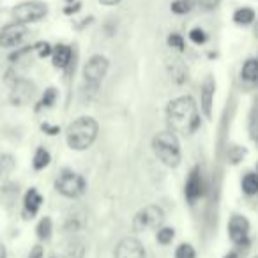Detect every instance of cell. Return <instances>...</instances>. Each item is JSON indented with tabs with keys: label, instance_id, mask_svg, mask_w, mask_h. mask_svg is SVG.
Instances as JSON below:
<instances>
[{
	"label": "cell",
	"instance_id": "obj_22",
	"mask_svg": "<svg viewBox=\"0 0 258 258\" xmlns=\"http://www.w3.org/2000/svg\"><path fill=\"white\" fill-rule=\"evenodd\" d=\"M170 75H172V78L175 80L177 83H182V82H186V80H187V71H186V68H184V64L180 60H173L172 62Z\"/></svg>",
	"mask_w": 258,
	"mask_h": 258
},
{
	"label": "cell",
	"instance_id": "obj_10",
	"mask_svg": "<svg viewBox=\"0 0 258 258\" xmlns=\"http://www.w3.org/2000/svg\"><path fill=\"white\" fill-rule=\"evenodd\" d=\"M228 235L230 240L237 246L247 244L249 237V221L244 216H232L228 221Z\"/></svg>",
	"mask_w": 258,
	"mask_h": 258
},
{
	"label": "cell",
	"instance_id": "obj_24",
	"mask_svg": "<svg viewBox=\"0 0 258 258\" xmlns=\"http://www.w3.org/2000/svg\"><path fill=\"white\" fill-rule=\"evenodd\" d=\"M158 242L163 244V246H166V244H170L173 240V237H175V230L173 228H168V226H163V228H158Z\"/></svg>",
	"mask_w": 258,
	"mask_h": 258
},
{
	"label": "cell",
	"instance_id": "obj_9",
	"mask_svg": "<svg viewBox=\"0 0 258 258\" xmlns=\"http://www.w3.org/2000/svg\"><path fill=\"white\" fill-rule=\"evenodd\" d=\"M115 258H147L144 244L135 237H125L115 247Z\"/></svg>",
	"mask_w": 258,
	"mask_h": 258
},
{
	"label": "cell",
	"instance_id": "obj_29",
	"mask_svg": "<svg viewBox=\"0 0 258 258\" xmlns=\"http://www.w3.org/2000/svg\"><path fill=\"white\" fill-rule=\"evenodd\" d=\"M36 50H37V55H39L41 58H44V57H50L51 51H53V48H51L48 43H39L36 46Z\"/></svg>",
	"mask_w": 258,
	"mask_h": 258
},
{
	"label": "cell",
	"instance_id": "obj_25",
	"mask_svg": "<svg viewBox=\"0 0 258 258\" xmlns=\"http://www.w3.org/2000/svg\"><path fill=\"white\" fill-rule=\"evenodd\" d=\"M175 258H197V251L191 244L184 242L175 249Z\"/></svg>",
	"mask_w": 258,
	"mask_h": 258
},
{
	"label": "cell",
	"instance_id": "obj_7",
	"mask_svg": "<svg viewBox=\"0 0 258 258\" xmlns=\"http://www.w3.org/2000/svg\"><path fill=\"white\" fill-rule=\"evenodd\" d=\"M108 58L103 57V55H94L87 60L85 68H83V78L89 83L90 87L97 89L99 83L103 82V78L108 73Z\"/></svg>",
	"mask_w": 258,
	"mask_h": 258
},
{
	"label": "cell",
	"instance_id": "obj_15",
	"mask_svg": "<svg viewBox=\"0 0 258 258\" xmlns=\"http://www.w3.org/2000/svg\"><path fill=\"white\" fill-rule=\"evenodd\" d=\"M41 205H43V197H41L36 187H30L25 193V198H23V207H25V211L29 212L30 216H34V214H37Z\"/></svg>",
	"mask_w": 258,
	"mask_h": 258
},
{
	"label": "cell",
	"instance_id": "obj_1",
	"mask_svg": "<svg viewBox=\"0 0 258 258\" xmlns=\"http://www.w3.org/2000/svg\"><path fill=\"white\" fill-rule=\"evenodd\" d=\"M168 120L175 131L193 133L200 125V115H198L197 103L191 96H180L168 103Z\"/></svg>",
	"mask_w": 258,
	"mask_h": 258
},
{
	"label": "cell",
	"instance_id": "obj_37",
	"mask_svg": "<svg viewBox=\"0 0 258 258\" xmlns=\"http://www.w3.org/2000/svg\"><path fill=\"white\" fill-rule=\"evenodd\" d=\"M253 258H258V254H254V256H253Z\"/></svg>",
	"mask_w": 258,
	"mask_h": 258
},
{
	"label": "cell",
	"instance_id": "obj_16",
	"mask_svg": "<svg viewBox=\"0 0 258 258\" xmlns=\"http://www.w3.org/2000/svg\"><path fill=\"white\" fill-rule=\"evenodd\" d=\"M85 251H87V246L82 239H71L64 249V256L66 258H83L85 256Z\"/></svg>",
	"mask_w": 258,
	"mask_h": 258
},
{
	"label": "cell",
	"instance_id": "obj_40",
	"mask_svg": "<svg viewBox=\"0 0 258 258\" xmlns=\"http://www.w3.org/2000/svg\"><path fill=\"white\" fill-rule=\"evenodd\" d=\"M256 168H258V166H256Z\"/></svg>",
	"mask_w": 258,
	"mask_h": 258
},
{
	"label": "cell",
	"instance_id": "obj_12",
	"mask_svg": "<svg viewBox=\"0 0 258 258\" xmlns=\"http://www.w3.org/2000/svg\"><path fill=\"white\" fill-rule=\"evenodd\" d=\"M34 90H36L34 83L27 82V80H20V82L15 83V87H13V90H11V103L18 104V106H23V104H27L32 99Z\"/></svg>",
	"mask_w": 258,
	"mask_h": 258
},
{
	"label": "cell",
	"instance_id": "obj_36",
	"mask_svg": "<svg viewBox=\"0 0 258 258\" xmlns=\"http://www.w3.org/2000/svg\"><path fill=\"white\" fill-rule=\"evenodd\" d=\"M254 32H256V36H258V23H256V29H254Z\"/></svg>",
	"mask_w": 258,
	"mask_h": 258
},
{
	"label": "cell",
	"instance_id": "obj_13",
	"mask_svg": "<svg viewBox=\"0 0 258 258\" xmlns=\"http://www.w3.org/2000/svg\"><path fill=\"white\" fill-rule=\"evenodd\" d=\"M212 103H214V82L209 78L202 85V92H200V108L207 118L212 115Z\"/></svg>",
	"mask_w": 258,
	"mask_h": 258
},
{
	"label": "cell",
	"instance_id": "obj_8",
	"mask_svg": "<svg viewBox=\"0 0 258 258\" xmlns=\"http://www.w3.org/2000/svg\"><path fill=\"white\" fill-rule=\"evenodd\" d=\"M27 37V27L23 23H9V25L0 29V46L2 48H13L23 43Z\"/></svg>",
	"mask_w": 258,
	"mask_h": 258
},
{
	"label": "cell",
	"instance_id": "obj_4",
	"mask_svg": "<svg viewBox=\"0 0 258 258\" xmlns=\"http://www.w3.org/2000/svg\"><path fill=\"white\" fill-rule=\"evenodd\" d=\"M55 189L66 198H80L87 191V180L73 170H62L55 180Z\"/></svg>",
	"mask_w": 258,
	"mask_h": 258
},
{
	"label": "cell",
	"instance_id": "obj_18",
	"mask_svg": "<svg viewBox=\"0 0 258 258\" xmlns=\"http://www.w3.org/2000/svg\"><path fill=\"white\" fill-rule=\"evenodd\" d=\"M233 22L239 25H251L254 22V11L251 8H240L233 13Z\"/></svg>",
	"mask_w": 258,
	"mask_h": 258
},
{
	"label": "cell",
	"instance_id": "obj_21",
	"mask_svg": "<svg viewBox=\"0 0 258 258\" xmlns=\"http://www.w3.org/2000/svg\"><path fill=\"white\" fill-rule=\"evenodd\" d=\"M51 230H53V223H51V219L48 218V216H44L36 228L37 237H39L41 240H48L51 237Z\"/></svg>",
	"mask_w": 258,
	"mask_h": 258
},
{
	"label": "cell",
	"instance_id": "obj_14",
	"mask_svg": "<svg viewBox=\"0 0 258 258\" xmlns=\"http://www.w3.org/2000/svg\"><path fill=\"white\" fill-rule=\"evenodd\" d=\"M71 48L66 46V44H57L51 51V60H53V66L57 69H66L71 62Z\"/></svg>",
	"mask_w": 258,
	"mask_h": 258
},
{
	"label": "cell",
	"instance_id": "obj_5",
	"mask_svg": "<svg viewBox=\"0 0 258 258\" xmlns=\"http://www.w3.org/2000/svg\"><path fill=\"white\" fill-rule=\"evenodd\" d=\"M163 221H165L163 209L159 205H147V207L140 209L133 218V228L135 232H149V230L159 228Z\"/></svg>",
	"mask_w": 258,
	"mask_h": 258
},
{
	"label": "cell",
	"instance_id": "obj_20",
	"mask_svg": "<svg viewBox=\"0 0 258 258\" xmlns=\"http://www.w3.org/2000/svg\"><path fill=\"white\" fill-rule=\"evenodd\" d=\"M51 161V156L50 152L46 151L44 147H39L34 154V168L36 170H44Z\"/></svg>",
	"mask_w": 258,
	"mask_h": 258
},
{
	"label": "cell",
	"instance_id": "obj_11",
	"mask_svg": "<svg viewBox=\"0 0 258 258\" xmlns=\"http://www.w3.org/2000/svg\"><path fill=\"white\" fill-rule=\"evenodd\" d=\"M184 195H186L189 204H195V202L204 195V180H202V172L198 166H195V168L189 172V175H187Z\"/></svg>",
	"mask_w": 258,
	"mask_h": 258
},
{
	"label": "cell",
	"instance_id": "obj_26",
	"mask_svg": "<svg viewBox=\"0 0 258 258\" xmlns=\"http://www.w3.org/2000/svg\"><path fill=\"white\" fill-rule=\"evenodd\" d=\"M55 99H57V90H55L53 87H50V89L44 90L43 97H41V101H39V108H50L51 104L55 103Z\"/></svg>",
	"mask_w": 258,
	"mask_h": 258
},
{
	"label": "cell",
	"instance_id": "obj_35",
	"mask_svg": "<svg viewBox=\"0 0 258 258\" xmlns=\"http://www.w3.org/2000/svg\"><path fill=\"white\" fill-rule=\"evenodd\" d=\"M225 258H235V253H230L228 256H225Z\"/></svg>",
	"mask_w": 258,
	"mask_h": 258
},
{
	"label": "cell",
	"instance_id": "obj_38",
	"mask_svg": "<svg viewBox=\"0 0 258 258\" xmlns=\"http://www.w3.org/2000/svg\"><path fill=\"white\" fill-rule=\"evenodd\" d=\"M68 2H71V0H68Z\"/></svg>",
	"mask_w": 258,
	"mask_h": 258
},
{
	"label": "cell",
	"instance_id": "obj_27",
	"mask_svg": "<svg viewBox=\"0 0 258 258\" xmlns=\"http://www.w3.org/2000/svg\"><path fill=\"white\" fill-rule=\"evenodd\" d=\"M189 39L193 41L195 44H204L205 41H207V34H205L202 29H193L189 32Z\"/></svg>",
	"mask_w": 258,
	"mask_h": 258
},
{
	"label": "cell",
	"instance_id": "obj_19",
	"mask_svg": "<svg viewBox=\"0 0 258 258\" xmlns=\"http://www.w3.org/2000/svg\"><path fill=\"white\" fill-rule=\"evenodd\" d=\"M242 191L249 197L258 193V173H246L242 179Z\"/></svg>",
	"mask_w": 258,
	"mask_h": 258
},
{
	"label": "cell",
	"instance_id": "obj_31",
	"mask_svg": "<svg viewBox=\"0 0 258 258\" xmlns=\"http://www.w3.org/2000/svg\"><path fill=\"white\" fill-rule=\"evenodd\" d=\"M29 258H43V246H39V244L34 246L29 253Z\"/></svg>",
	"mask_w": 258,
	"mask_h": 258
},
{
	"label": "cell",
	"instance_id": "obj_3",
	"mask_svg": "<svg viewBox=\"0 0 258 258\" xmlns=\"http://www.w3.org/2000/svg\"><path fill=\"white\" fill-rule=\"evenodd\" d=\"M152 151L163 165L177 168L180 165V145L173 131H161L152 138Z\"/></svg>",
	"mask_w": 258,
	"mask_h": 258
},
{
	"label": "cell",
	"instance_id": "obj_17",
	"mask_svg": "<svg viewBox=\"0 0 258 258\" xmlns=\"http://www.w3.org/2000/svg\"><path fill=\"white\" fill-rule=\"evenodd\" d=\"M240 76L246 82H258V60L256 58H249L246 60V64L242 66V71H240Z\"/></svg>",
	"mask_w": 258,
	"mask_h": 258
},
{
	"label": "cell",
	"instance_id": "obj_33",
	"mask_svg": "<svg viewBox=\"0 0 258 258\" xmlns=\"http://www.w3.org/2000/svg\"><path fill=\"white\" fill-rule=\"evenodd\" d=\"M120 0H99V4H103V6H117Z\"/></svg>",
	"mask_w": 258,
	"mask_h": 258
},
{
	"label": "cell",
	"instance_id": "obj_23",
	"mask_svg": "<svg viewBox=\"0 0 258 258\" xmlns=\"http://www.w3.org/2000/svg\"><path fill=\"white\" fill-rule=\"evenodd\" d=\"M170 9H172L175 15H187V13H191V9H193V0H175V2H172Z\"/></svg>",
	"mask_w": 258,
	"mask_h": 258
},
{
	"label": "cell",
	"instance_id": "obj_32",
	"mask_svg": "<svg viewBox=\"0 0 258 258\" xmlns=\"http://www.w3.org/2000/svg\"><path fill=\"white\" fill-rule=\"evenodd\" d=\"M43 129L44 131H48V135H57L60 129L58 127H51V125H48V124H43Z\"/></svg>",
	"mask_w": 258,
	"mask_h": 258
},
{
	"label": "cell",
	"instance_id": "obj_6",
	"mask_svg": "<svg viewBox=\"0 0 258 258\" xmlns=\"http://www.w3.org/2000/svg\"><path fill=\"white\" fill-rule=\"evenodd\" d=\"M48 8L43 4V2H23V4L16 6L13 9V18L15 22L18 23H34V22H39L46 16Z\"/></svg>",
	"mask_w": 258,
	"mask_h": 258
},
{
	"label": "cell",
	"instance_id": "obj_30",
	"mask_svg": "<svg viewBox=\"0 0 258 258\" xmlns=\"http://www.w3.org/2000/svg\"><path fill=\"white\" fill-rule=\"evenodd\" d=\"M195 2H197L198 8L205 9V11H211V9H214L219 4V0H195Z\"/></svg>",
	"mask_w": 258,
	"mask_h": 258
},
{
	"label": "cell",
	"instance_id": "obj_34",
	"mask_svg": "<svg viewBox=\"0 0 258 258\" xmlns=\"http://www.w3.org/2000/svg\"><path fill=\"white\" fill-rule=\"evenodd\" d=\"M0 258H8V251H6V247L0 244Z\"/></svg>",
	"mask_w": 258,
	"mask_h": 258
},
{
	"label": "cell",
	"instance_id": "obj_39",
	"mask_svg": "<svg viewBox=\"0 0 258 258\" xmlns=\"http://www.w3.org/2000/svg\"><path fill=\"white\" fill-rule=\"evenodd\" d=\"M51 258H53V256H51Z\"/></svg>",
	"mask_w": 258,
	"mask_h": 258
},
{
	"label": "cell",
	"instance_id": "obj_28",
	"mask_svg": "<svg viewBox=\"0 0 258 258\" xmlns=\"http://www.w3.org/2000/svg\"><path fill=\"white\" fill-rule=\"evenodd\" d=\"M168 44L172 48H175V50H179V51L184 50V39H182V36H179V34H170V36H168Z\"/></svg>",
	"mask_w": 258,
	"mask_h": 258
},
{
	"label": "cell",
	"instance_id": "obj_2",
	"mask_svg": "<svg viewBox=\"0 0 258 258\" xmlns=\"http://www.w3.org/2000/svg\"><path fill=\"white\" fill-rule=\"evenodd\" d=\"M99 125L92 117H78L66 129V142L73 151H87L96 142Z\"/></svg>",
	"mask_w": 258,
	"mask_h": 258
}]
</instances>
